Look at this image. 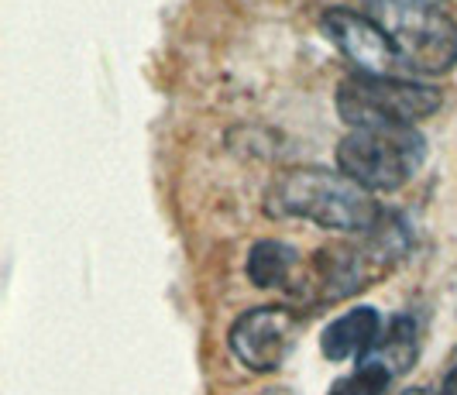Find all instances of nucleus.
<instances>
[{"mask_svg": "<svg viewBox=\"0 0 457 395\" xmlns=\"http://www.w3.org/2000/svg\"><path fill=\"white\" fill-rule=\"evenodd\" d=\"M303 324L286 306H258L241 313L228 333L230 354L254 374H272L293 354Z\"/></svg>", "mask_w": 457, "mask_h": 395, "instance_id": "7", "label": "nucleus"}, {"mask_svg": "<svg viewBox=\"0 0 457 395\" xmlns=\"http://www.w3.org/2000/svg\"><path fill=\"white\" fill-rule=\"evenodd\" d=\"M403 395H440V392H434V389H410V392H403Z\"/></svg>", "mask_w": 457, "mask_h": 395, "instance_id": "14", "label": "nucleus"}, {"mask_svg": "<svg viewBox=\"0 0 457 395\" xmlns=\"http://www.w3.org/2000/svg\"><path fill=\"white\" fill-rule=\"evenodd\" d=\"M412 231L399 213H382L371 231L358 234V241L330 244L313 255V285L317 300L337 302L378 282L399 258L410 251Z\"/></svg>", "mask_w": 457, "mask_h": 395, "instance_id": "2", "label": "nucleus"}, {"mask_svg": "<svg viewBox=\"0 0 457 395\" xmlns=\"http://www.w3.org/2000/svg\"><path fill=\"white\" fill-rule=\"evenodd\" d=\"M262 395H296L293 389H282V385H275V389H265Z\"/></svg>", "mask_w": 457, "mask_h": 395, "instance_id": "13", "label": "nucleus"}, {"mask_svg": "<svg viewBox=\"0 0 457 395\" xmlns=\"http://www.w3.org/2000/svg\"><path fill=\"white\" fill-rule=\"evenodd\" d=\"M320 24H323V35L341 48V55L358 72L416 79L412 70L406 66L399 45L392 42V35L371 14L351 11V7H330V11H323Z\"/></svg>", "mask_w": 457, "mask_h": 395, "instance_id": "6", "label": "nucleus"}, {"mask_svg": "<svg viewBox=\"0 0 457 395\" xmlns=\"http://www.w3.org/2000/svg\"><path fill=\"white\" fill-rule=\"evenodd\" d=\"M444 96L436 86L403 76L351 72L337 86V114L347 128L368 124H412L440 111Z\"/></svg>", "mask_w": 457, "mask_h": 395, "instance_id": "5", "label": "nucleus"}, {"mask_svg": "<svg viewBox=\"0 0 457 395\" xmlns=\"http://www.w3.org/2000/svg\"><path fill=\"white\" fill-rule=\"evenodd\" d=\"M371 14L392 35L412 76H444L457 66V24L434 0H371Z\"/></svg>", "mask_w": 457, "mask_h": 395, "instance_id": "4", "label": "nucleus"}, {"mask_svg": "<svg viewBox=\"0 0 457 395\" xmlns=\"http://www.w3.org/2000/svg\"><path fill=\"white\" fill-rule=\"evenodd\" d=\"M382 317H378V309H371V306H354V309H347L344 317L337 320H330V324L323 326L320 333V350L327 361H351V358H365L368 350L378 344V337H382Z\"/></svg>", "mask_w": 457, "mask_h": 395, "instance_id": "8", "label": "nucleus"}, {"mask_svg": "<svg viewBox=\"0 0 457 395\" xmlns=\"http://www.w3.org/2000/svg\"><path fill=\"white\" fill-rule=\"evenodd\" d=\"M365 358L382 361L395 378L406 374L416 365V358H420V326H416V320L406 317V313L392 317L386 330H382V337H378V344L368 350Z\"/></svg>", "mask_w": 457, "mask_h": 395, "instance_id": "9", "label": "nucleus"}, {"mask_svg": "<svg viewBox=\"0 0 457 395\" xmlns=\"http://www.w3.org/2000/svg\"><path fill=\"white\" fill-rule=\"evenodd\" d=\"M265 213L275 220H310L323 231L365 234L382 220L386 210L378 207L375 193L358 186L344 172L293 169L272 183Z\"/></svg>", "mask_w": 457, "mask_h": 395, "instance_id": "1", "label": "nucleus"}, {"mask_svg": "<svg viewBox=\"0 0 457 395\" xmlns=\"http://www.w3.org/2000/svg\"><path fill=\"white\" fill-rule=\"evenodd\" d=\"M392 378H395V374H392L382 361L361 358L358 368L351 374H344V378H337L327 395H386L392 385Z\"/></svg>", "mask_w": 457, "mask_h": 395, "instance_id": "11", "label": "nucleus"}, {"mask_svg": "<svg viewBox=\"0 0 457 395\" xmlns=\"http://www.w3.org/2000/svg\"><path fill=\"white\" fill-rule=\"evenodd\" d=\"M427 162V138L416 124L351 128L337 144V169L368 193H395Z\"/></svg>", "mask_w": 457, "mask_h": 395, "instance_id": "3", "label": "nucleus"}, {"mask_svg": "<svg viewBox=\"0 0 457 395\" xmlns=\"http://www.w3.org/2000/svg\"><path fill=\"white\" fill-rule=\"evenodd\" d=\"M296 261L299 251L286 241H254L248 261H245V272L254 289H278L289 282Z\"/></svg>", "mask_w": 457, "mask_h": 395, "instance_id": "10", "label": "nucleus"}, {"mask_svg": "<svg viewBox=\"0 0 457 395\" xmlns=\"http://www.w3.org/2000/svg\"><path fill=\"white\" fill-rule=\"evenodd\" d=\"M440 395H457V354L451 358L447 372H444V382H440Z\"/></svg>", "mask_w": 457, "mask_h": 395, "instance_id": "12", "label": "nucleus"}]
</instances>
